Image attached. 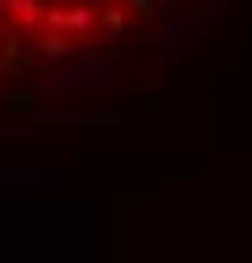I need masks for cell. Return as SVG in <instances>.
I'll return each instance as SVG.
<instances>
[{"mask_svg":"<svg viewBox=\"0 0 252 263\" xmlns=\"http://www.w3.org/2000/svg\"><path fill=\"white\" fill-rule=\"evenodd\" d=\"M126 28V11H104V33H121Z\"/></svg>","mask_w":252,"mask_h":263,"instance_id":"obj_5","label":"cell"},{"mask_svg":"<svg viewBox=\"0 0 252 263\" xmlns=\"http://www.w3.org/2000/svg\"><path fill=\"white\" fill-rule=\"evenodd\" d=\"M159 33H165V55H170V61H186V55H192V44H198V22H192V11H186V6H176V0L165 6Z\"/></svg>","mask_w":252,"mask_h":263,"instance_id":"obj_2","label":"cell"},{"mask_svg":"<svg viewBox=\"0 0 252 263\" xmlns=\"http://www.w3.org/2000/svg\"><path fill=\"white\" fill-rule=\"evenodd\" d=\"M0 28H6V22H0Z\"/></svg>","mask_w":252,"mask_h":263,"instance_id":"obj_9","label":"cell"},{"mask_svg":"<svg viewBox=\"0 0 252 263\" xmlns=\"http://www.w3.org/2000/svg\"><path fill=\"white\" fill-rule=\"evenodd\" d=\"M0 11H6V0H0Z\"/></svg>","mask_w":252,"mask_h":263,"instance_id":"obj_8","label":"cell"},{"mask_svg":"<svg viewBox=\"0 0 252 263\" xmlns=\"http://www.w3.org/2000/svg\"><path fill=\"white\" fill-rule=\"evenodd\" d=\"M6 11L17 16L22 33H38V22H44V6H38V0H6Z\"/></svg>","mask_w":252,"mask_h":263,"instance_id":"obj_3","label":"cell"},{"mask_svg":"<svg viewBox=\"0 0 252 263\" xmlns=\"http://www.w3.org/2000/svg\"><path fill=\"white\" fill-rule=\"evenodd\" d=\"M126 6H132V11H165L170 0H126Z\"/></svg>","mask_w":252,"mask_h":263,"instance_id":"obj_6","label":"cell"},{"mask_svg":"<svg viewBox=\"0 0 252 263\" xmlns=\"http://www.w3.org/2000/svg\"><path fill=\"white\" fill-rule=\"evenodd\" d=\"M38 49H44L50 61H66L71 49H77V39H66V33H61V28H50V33H44V39H38Z\"/></svg>","mask_w":252,"mask_h":263,"instance_id":"obj_4","label":"cell"},{"mask_svg":"<svg viewBox=\"0 0 252 263\" xmlns=\"http://www.w3.org/2000/svg\"><path fill=\"white\" fill-rule=\"evenodd\" d=\"M115 77H121L115 55H88V49H77V55H66L61 66L44 71L50 88H71V93H99V88H110Z\"/></svg>","mask_w":252,"mask_h":263,"instance_id":"obj_1","label":"cell"},{"mask_svg":"<svg viewBox=\"0 0 252 263\" xmlns=\"http://www.w3.org/2000/svg\"><path fill=\"white\" fill-rule=\"evenodd\" d=\"M0 61H6V49H0Z\"/></svg>","mask_w":252,"mask_h":263,"instance_id":"obj_7","label":"cell"}]
</instances>
